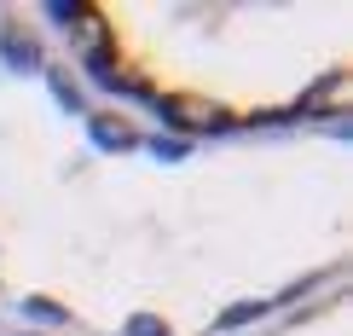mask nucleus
Segmentation results:
<instances>
[{"mask_svg": "<svg viewBox=\"0 0 353 336\" xmlns=\"http://www.w3.org/2000/svg\"><path fill=\"white\" fill-rule=\"evenodd\" d=\"M52 23L105 93L191 134H238L347 110L353 12L342 0L70 6L52 12Z\"/></svg>", "mask_w": 353, "mask_h": 336, "instance_id": "nucleus-1", "label": "nucleus"}, {"mask_svg": "<svg viewBox=\"0 0 353 336\" xmlns=\"http://www.w3.org/2000/svg\"><path fill=\"white\" fill-rule=\"evenodd\" d=\"M255 336H347V296L342 284H330L313 308H290L272 325H261Z\"/></svg>", "mask_w": 353, "mask_h": 336, "instance_id": "nucleus-2", "label": "nucleus"}]
</instances>
